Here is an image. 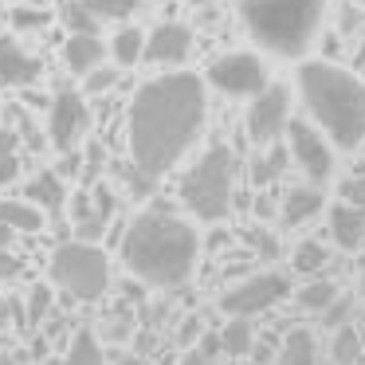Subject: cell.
Listing matches in <instances>:
<instances>
[{
  "label": "cell",
  "instance_id": "cell-13",
  "mask_svg": "<svg viewBox=\"0 0 365 365\" xmlns=\"http://www.w3.org/2000/svg\"><path fill=\"white\" fill-rule=\"evenodd\" d=\"M192 51V32L177 20H161L142 43V59L153 67H181Z\"/></svg>",
  "mask_w": 365,
  "mask_h": 365
},
{
  "label": "cell",
  "instance_id": "cell-18",
  "mask_svg": "<svg viewBox=\"0 0 365 365\" xmlns=\"http://www.w3.org/2000/svg\"><path fill=\"white\" fill-rule=\"evenodd\" d=\"M63 63H67V71L87 75L95 63H103V40L95 32H71L63 43Z\"/></svg>",
  "mask_w": 365,
  "mask_h": 365
},
{
  "label": "cell",
  "instance_id": "cell-5",
  "mask_svg": "<svg viewBox=\"0 0 365 365\" xmlns=\"http://www.w3.org/2000/svg\"><path fill=\"white\" fill-rule=\"evenodd\" d=\"M232 185H236V153H232V145L216 142L185 169L181 205L197 220L216 224L232 212Z\"/></svg>",
  "mask_w": 365,
  "mask_h": 365
},
{
  "label": "cell",
  "instance_id": "cell-12",
  "mask_svg": "<svg viewBox=\"0 0 365 365\" xmlns=\"http://www.w3.org/2000/svg\"><path fill=\"white\" fill-rule=\"evenodd\" d=\"M114 208H118V197H114L110 185L91 181L87 192L75 200V232H79V240H103L106 224L114 220Z\"/></svg>",
  "mask_w": 365,
  "mask_h": 365
},
{
  "label": "cell",
  "instance_id": "cell-36",
  "mask_svg": "<svg viewBox=\"0 0 365 365\" xmlns=\"http://www.w3.org/2000/svg\"><path fill=\"white\" fill-rule=\"evenodd\" d=\"M20 271H24V263H20L16 255L9 252V247H0V283H9V279H16Z\"/></svg>",
  "mask_w": 365,
  "mask_h": 365
},
{
  "label": "cell",
  "instance_id": "cell-33",
  "mask_svg": "<svg viewBox=\"0 0 365 365\" xmlns=\"http://www.w3.org/2000/svg\"><path fill=\"white\" fill-rule=\"evenodd\" d=\"M43 24H48V16H43L40 9H16L12 12V28H16V32H40Z\"/></svg>",
  "mask_w": 365,
  "mask_h": 365
},
{
  "label": "cell",
  "instance_id": "cell-35",
  "mask_svg": "<svg viewBox=\"0 0 365 365\" xmlns=\"http://www.w3.org/2000/svg\"><path fill=\"white\" fill-rule=\"evenodd\" d=\"M338 197L346 200V205L365 208V177H346V181H341V189H338Z\"/></svg>",
  "mask_w": 365,
  "mask_h": 365
},
{
  "label": "cell",
  "instance_id": "cell-43",
  "mask_svg": "<svg viewBox=\"0 0 365 365\" xmlns=\"http://www.w3.org/2000/svg\"><path fill=\"white\" fill-rule=\"evenodd\" d=\"M341 28H346V32H349V28H357V12H346V16H341Z\"/></svg>",
  "mask_w": 365,
  "mask_h": 365
},
{
  "label": "cell",
  "instance_id": "cell-23",
  "mask_svg": "<svg viewBox=\"0 0 365 365\" xmlns=\"http://www.w3.org/2000/svg\"><path fill=\"white\" fill-rule=\"evenodd\" d=\"M63 365H106V354L103 346H98V338L91 330H79L71 338V346H67V357Z\"/></svg>",
  "mask_w": 365,
  "mask_h": 365
},
{
  "label": "cell",
  "instance_id": "cell-19",
  "mask_svg": "<svg viewBox=\"0 0 365 365\" xmlns=\"http://www.w3.org/2000/svg\"><path fill=\"white\" fill-rule=\"evenodd\" d=\"M287 165H291V153H287L279 142H267V153H255V161H252V181L255 185H271V181L283 177Z\"/></svg>",
  "mask_w": 365,
  "mask_h": 365
},
{
  "label": "cell",
  "instance_id": "cell-20",
  "mask_svg": "<svg viewBox=\"0 0 365 365\" xmlns=\"http://www.w3.org/2000/svg\"><path fill=\"white\" fill-rule=\"evenodd\" d=\"M255 349V330H252V322L247 318H240V314H232V322L224 326V334H220V354H228V357H247Z\"/></svg>",
  "mask_w": 365,
  "mask_h": 365
},
{
  "label": "cell",
  "instance_id": "cell-46",
  "mask_svg": "<svg viewBox=\"0 0 365 365\" xmlns=\"http://www.w3.org/2000/svg\"><path fill=\"white\" fill-rule=\"evenodd\" d=\"M361 294H365V271H361Z\"/></svg>",
  "mask_w": 365,
  "mask_h": 365
},
{
  "label": "cell",
  "instance_id": "cell-9",
  "mask_svg": "<svg viewBox=\"0 0 365 365\" xmlns=\"http://www.w3.org/2000/svg\"><path fill=\"white\" fill-rule=\"evenodd\" d=\"M287 118H291V91L279 87V83H275V87L255 91V95H252V106H247V118H244L247 138H252L255 145L275 142V138L283 134Z\"/></svg>",
  "mask_w": 365,
  "mask_h": 365
},
{
  "label": "cell",
  "instance_id": "cell-45",
  "mask_svg": "<svg viewBox=\"0 0 365 365\" xmlns=\"http://www.w3.org/2000/svg\"><path fill=\"white\" fill-rule=\"evenodd\" d=\"M0 365H16V357H9V354H0Z\"/></svg>",
  "mask_w": 365,
  "mask_h": 365
},
{
  "label": "cell",
  "instance_id": "cell-8",
  "mask_svg": "<svg viewBox=\"0 0 365 365\" xmlns=\"http://www.w3.org/2000/svg\"><path fill=\"white\" fill-rule=\"evenodd\" d=\"M208 83H212L216 91H224V95L252 98L255 91L267 87V67H263V59L252 56V51H228V56L208 63Z\"/></svg>",
  "mask_w": 365,
  "mask_h": 365
},
{
  "label": "cell",
  "instance_id": "cell-4",
  "mask_svg": "<svg viewBox=\"0 0 365 365\" xmlns=\"http://www.w3.org/2000/svg\"><path fill=\"white\" fill-rule=\"evenodd\" d=\"M326 0H240V16L252 40L275 56H302L322 24Z\"/></svg>",
  "mask_w": 365,
  "mask_h": 365
},
{
  "label": "cell",
  "instance_id": "cell-15",
  "mask_svg": "<svg viewBox=\"0 0 365 365\" xmlns=\"http://www.w3.org/2000/svg\"><path fill=\"white\" fill-rule=\"evenodd\" d=\"M330 236L341 252H357L365 244V208L357 205H334L330 208Z\"/></svg>",
  "mask_w": 365,
  "mask_h": 365
},
{
  "label": "cell",
  "instance_id": "cell-17",
  "mask_svg": "<svg viewBox=\"0 0 365 365\" xmlns=\"http://www.w3.org/2000/svg\"><path fill=\"white\" fill-rule=\"evenodd\" d=\"M24 197H28V205H36L40 212H59L63 200H67L63 177H59L56 169H43V173H36L32 181L24 185Z\"/></svg>",
  "mask_w": 365,
  "mask_h": 365
},
{
  "label": "cell",
  "instance_id": "cell-26",
  "mask_svg": "<svg viewBox=\"0 0 365 365\" xmlns=\"http://www.w3.org/2000/svg\"><path fill=\"white\" fill-rule=\"evenodd\" d=\"M59 20H63L67 32H98V16L83 0H67L63 9H59Z\"/></svg>",
  "mask_w": 365,
  "mask_h": 365
},
{
  "label": "cell",
  "instance_id": "cell-29",
  "mask_svg": "<svg viewBox=\"0 0 365 365\" xmlns=\"http://www.w3.org/2000/svg\"><path fill=\"white\" fill-rule=\"evenodd\" d=\"M357 349H361V338L354 334V326H341L338 338H334V365H354Z\"/></svg>",
  "mask_w": 365,
  "mask_h": 365
},
{
  "label": "cell",
  "instance_id": "cell-6",
  "mask_svg": "<svg viewBox=\"0 0 365 365\" xmlns=\"http://www.w3.org/2000/svg\"><path fill=\"white\" fill-rule=\"evenodd\" d=\"M51 283L67 291L75 302H98L110 291V259L95 240H67L51 252Z\"/></svg>",
  "mask_w": 365,
  "mask_h": 365
},
{
  "label": "cell",
  "instance_id": "cell-14",
  "mask_svg": "<svg viewBox=\"0 0 365 365\" xmlns=\"http://www.w3.org/2000/svg\"><path fill=\"white\" fill-rule=\"evenodd\" d=\"M36 79H40V59L28 56L16 40L0 36V87L12 91V87H28Z\"/></svg>",
  "mask_w": 365,
  "mask_h": 365
},
{
  "label": "cell",
  "instance_id": "cell-47",
  "mask_svg": "<svg viewBox=\"0 0 365 365\" xmlns=\"http://www.w3.org/2000/svg\"><path fill=\"white\" fill-rule=\"evenodd\" d=\"M357 4H361V9H365V0H357Z\"/></svg>",
  "mask_w": 365,
  "mask_h": 365
},
{
  "label": "cell",
  "instance_id": "cell-11",
  "mask_svg": "<svg viewBox=\"0 0 365 365\" xmlns=\"http://www.w3.org/2000/svg\"><path fill=\"white\" fill-rule=\"evenodd\" d=\"M287 134H291V158L294 165L302 169V173L310 177V181H330L334 173V150L330 142H326V134H318L310 122H299V118H287Z\"/></svg>",
  "mask_w": 365,
  "mask_h": 365
},
{
  "label": "cell",
  "instance_id": "cell-24",
  "mask_svg": "<svg viewBox=\"0 0 365 365\" xmlns=\"http://www.w3.org/2000/svg\"><path fill=\"white\" fill-rule=\"evenodd\" d=\"M294 299H299L302 310H318V314H322L334 299H341V291H338V283H334V279H310V283L302 287Z\"/></svg>",
  "mask_w": 365,
  "mask_h": 365
},
{
  "label": "cell",
  "instance_id": "cell-2",
  "mask_svg": "<svg viewBox=\"0 0 365 365\" xmlns=\"http://www.w3.org/2000/svg\"><path fill=\"white\" fill-rule=\"evenodd\" d=\"M200 240L197 228L169 208H145L130 220L126 236H122V263L134 279L161 291H173L197 267Z\"/></svg>",
  "mask_w": 365,
  "mask_h": 365
},
{
  "label": "cell",
  "instance_id": "cell-38",
  "mask_svg": "<svg viewBox=\"0 0 365 365\" xmlns=\"http://www.w3.org/2000/svg\"><path fill=\"white\" fill-rule=\"evenodd\" d=\"M205 334V326H200V318H185V326H181V346H192V341Z\"/></svg>",
  "mask_w": 365,
  "mask_h": 365
},
{
  "label": "cell",
  "instance_id": "cell-7",
  "mask_svg": "<svg viewBox=\"0 0 365 365\" xmlns=\"http://www.w3.org/2000/svg\"><path fill=\"white\" fill-rule=\"evenodd\" d=\"M287 294H291L287 275H279V271H259V275H247V279H240L236 287H228V291L220 294V310L224 314L252 318V314L271 310L275 302H283Z\"/></svg>",
  "mask_w": 365,
  "mask_h": 365
},
{
  "label": "cell",
  "instance_id": "cell-48",
  "mask_svg": "<svg viewBox=\"0 0 365 365\" xmlns=\"http://www.w3.org/2000/svg\"><path fill=\"white\" fill-rule=\"evenodd\" d=\"M192 4H200V0H192Z\"/></svg>",
  "mask_w": 365,
  "mask_h": 365
},
{
  "label": "cell",
  "instance_id": "cell-21",
  "mask_svg": "<svg viewBox=\"0 0 365 365\" xmlns=\"http://www.w3.org/2000/svg\"><path fill=\"white\" fill-rule=\"evenodd\" d=\"M275 365H318V354H314V338L307 330H291L279 346V357Z\"/></svg>",
  "mask_w": 365,
  "mask_h": 365
},
{
  "label": "cell",
  "instance_id": "cell-27",
  "mask_svg": "<svg viewBox=\"0 0 365 365\" xmlns=\"http://www.w3.org/2000/svg\"><path fill=\"white\" fill-rule=\"evenodd\" d=\"M326 259H330V252H326L318 240H302L299 247H294V259H291V267L294 271H322L326 267Z\"/></svg>",
  "mask_w": 365,
  "mask_h": 365
},
{
  "label": "cell",
  "instance_id": "cell-16",
  "mask_svg": "<svg viewBox=\"0 0 365 365\" xmlns=\"http://www.w3.org/2000/svg\"><path fill=\"white\" fill-rule=\"evenodd\" d=\"M322 189H314V185H302V189H291L283 197V205H279V220L287 224V228H299V224L314 220L318 212H322Z\"/></svg>",
  "mask_w": 365,
  "mask_h": 365
},
{
  "label": "cell",
  "instance_id": "cell-41",
  "mask_svg": "<svg viewBox=\"0 0 365 365\" xmlns=\"http://www.w3.org/2000/svg\"><path fill=\"white\" fill-rule=\"evenodd\" d=\"M12 240H16V228H9V224H0V247H9Z\"/></svg>",
  "mask_w": 365,
  "mask_h": 365
},
{
  "label": "cell",
  "instance_id": "cell-30",
  "mask_svg": "<svg viewBox=\"0 0 365 365\" xmlns=\"http://www.w3.org/2000/svg\"><path fill=\"white\" fill-rule=\"evenodd\" d=\"M16 177V134L0 126V185Z\"/></svg>",
  "mask_w": 365,
  "mask_h": 365
},
{
  "label": "cell",
  "instance_id": "cell-37",
  "mask_svg": "<svg viewBox=\"0 0 365 365\" xmlns=\"http://www.w3.org/2000/svg\"><path fill=\"white\" fill-rule=\"evenodd\" d=\"M130 326H134V318H130V314H114L110 326H106V338H126Z\"/></svg>",
  "mask_w": 365,
  "mask_h": 365
},
{
  "label": "cell",
  "instance_id": "cell-34",
  "mask_svg": "<svg viewBox=\"0 0 365 365\" xmlns=\"http://www.w3.org/2000/svg\"><path fill=\"white\" fill-rule=\"evenodd\" d=\"M247 244H252L263 259H275V255H279V244H275V236H271L267 228H252V232H247Z\"/></svg>",
  "mask_w": 365,
  "mask_h": 365
},
{
  "label": "cell",
  "instance_id": "cell-44",
  "mask_svg": "<svg viewBox=\"0 0 365 365\" xmlns=\"http://www.w3.org/2000/svg\"><path fill=\"white\" fill-rule=\"evenodd\" d=\"M118 365H145V357H138V354H130V357H122Z\"/></svg>",
  "mask_w": 365,
  "mask_h": 365
},
{
  "label": "cell",
  "instance_id": "cell-22",
  "mask_svg": "<svg viewBox=\"0 0 365 365\" xmlns=\"http://www.w3.org/2000/svg\"><path fill=\"white\" fill-rule=\"evenodd\" d=\"M0 224H9L16 232H40L43 228V212L28 200H0Z\"/></svg>",
  "mask_w": 365,
  "mask_h": 365
},
{
  "label": "cell",
  "instance_id": "cell-39",
  "mask_svg": "<svg viewBox=\"0 0 365 365\" xmlns=\"http://www.w3.org/2000/svg\"><path fill=\"white\" fill-rule=\"evenodd\" d=\"M181 365H216V357H212V354H205L200 346H197V349L189 346V354L181 357Z\"/></svg>",
  "mask_w": 365,
  "mask_h": 365
},
{
  "label": "cell",
  "instance_id": "cell-25",
  "mask_svg": "<svg viewBox=\"0 0 365 365\" xmlns=\"http://www.w3.org/2000/svg\"><path fill=\"white\" fill-rule=\"evenodd\" d=\"M142 43H145V32H138V28H122L118 36H114V59H118V67H134L138 59H142Z\"/></svg>",
  "mask_w": 365,
  "mask_h": 365
},
{
  "label": "cell",
  "instance_id": "cell-1",
  "mask_svg": "<svg viewBox=\"0 0 365 365\" xmlns=\"http://www.w3.org/2000/svg\"><path fill=\"white\" fill-rule=\"evenodd\" d=\"M208 95L197 75H158L142 83L126 114L130 161L145 181L165 177L205 130Z\"/></svg>",
  "mask_w": 365,
  "mask_h": 365
},
{
  "label": "cell",
  "instance_id": "cell-42",
  "mask_svg": "<svg viewBox=\"0 0 365 365\" xmlns=\"http://www.w3.org/2000/svg\"><path fill=\"white\" fill-rule=\"evenodd\" d=\"M271 212H275V208H271V200H255V216H271Z\"/></svg>",
  "mask_w": 365,
  "mask_h": 365
},
{
  "label": "cell",
  "instance_id": "cell-10",
  "mask_svg": "<svg viewBox=\"0 0 365 365\" xmlns=\"http://www.w3.org/2000/svg\"><path fill=\"white\" fill-rule=\"evenodd\" d=\"M87 130H91V110H87V103H83V95H75V91H67V87L56 91V98H51V118H48L51 145H56L59 153L79 150Z\"/></svg>",
  "mask_w": 365,
  "mask_h": 365
},
{
  "label": "cell",
  "instance_id": "cell-32",
  "mask_svg": "<svg viewBox=\"0 0 365 365\" xmlns=\"http://www.w3.org/2000/svg\"><path fill=\"white\" fill-rule=\"evenodd\" d=\"M48 314H51V291H48V287H36L32 299H28V322L40 326Z\"/></svg>",
  "mask_w": 365,
  "mask_h": 365
},
{
  "label": "cell",
  "instance_id": "cell-3",
  "mask_svg": "<svg viewBox=\"0 0 365 365\" xmlns=\"http://www.w3.org/2000/svg\"><path fill=\"white\" fill-rule=\"evenodd\" d=\"M299 91L310 118L322 126L338 150H357L365 142V83L338 63H302Z\"/></svg>",
  "mask_w": 365,
  "mask_h": 365
},
{
  "label": "cell",
  "instance_id": "cell-40",
  "mask_svg": "<svg viewBox=\"0 0 365 365\" xmlns=\"http://www.w3.org/2000/svg\"><path fill=\"white\" fill-rule=\"evenodd\" d=\"M12 310H16L12 302H4V299H0V334L9 330V322H12Z\"/></svg>",
  "mask_w": 365,
  "mask_h": 365
},
{
  "label": "cell",
  "instance_id": "cell-31",
  "mask_svg": "<svg viewBox=\"0 0 365 365\" xmlns=\"http://www.w3.org/2000/svg\"><path fill=\"white\" fill-rule=\"evenodd\" d=\"M122 79V71H114V67H91L87 71V95H103V91H110L114 83Z\"/></svg>",
  "mask_w": 365,
  "mask_h": 365
},
{
  "label": "cell",
  "instance_id": "cell-28",
  "mask_svg": "<svg viewBox=\"0 0 365 365\" xmlns=\"http://www.w3.org/2000/svg\"><path fill=\"white\" fill-rule=\"evenodd\" d=\"M83 4L103 20H122V16H130V12L142 9V0H83Z\"/></svg>",
  "mask_w": 365,
  "mask_h": 365
}]
</instances>
